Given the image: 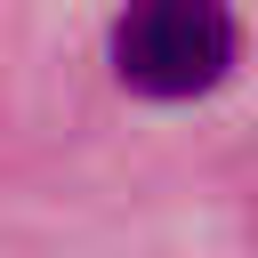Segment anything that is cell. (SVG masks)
<instances>
[{
    "label": "cell",
    "instance_id": "6da1fadb",
    "mask_svg": "<svg viewBox=\"0 0 258 258\" xmlns=\"http://www.w3.org/2000/svg\"><path fill=\"white\" fill-rule=\"evenodd\" d=\"M242 24L226 0H129L113 16V73L153 105H185L234 73Z\"/></svg>",
    "mask_w": 258,
    "mask_h": 258
}]
</instances>
